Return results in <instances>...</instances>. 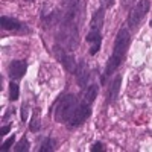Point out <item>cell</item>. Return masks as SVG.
Listing matches in <instances>:
<instances>
[{
    "instance_id": "obj_8",
    "label": "cell",
    "mask_w": 152,
    "mask_h": 152,
    "mask_svg": "<svg viewBox=\"0 0 152 152\" xmlns=\"http://www.w3.org/2000/svg\"><path fill=\"white\" fill-rule=\"evenodd\" d=\"M85 40L90 47V55H96L100 50V44H102V31L90 28V32L87 34Z\"/></svg>"
},
{
    "instance_id": "obj_16",
    "label": "cell",
    "mask_w": 152,
    "mask_h": 152,
    "mask_svg": "<svg viewBox=\"0 0 152 152\" xmlns=\"http://www.w3.org/2000/svg\"><path fill=\"white\" fill-rule=\"evenodd\" d=\"M14 142H15V135H11L6 142H3V145H2V148H0V149H2V151H8L12 145H14Z\"/></svg>"
},
{
    "instance_id": "obj_5",
    "label": "cell",
    "mask_w": 152,
    "mask_h": 152,
    "mask_svg": "<svg viewBox=\"0 0 152 152\" xmlns=\"http://www.w3.org/2000/svg\"><path fill=\"white\" fill-rule=\"evenodd\" d=\"M91 102H88V100H85L84 97H81V102L78 105V108H76L75 114L72 120L69 122V128H78V126H81L88 117L91 116Z\"/></svg>"
},
{
    "instance_id": "obj_3",
    "label": "cell",
    "mask_w": 152,
    "mask_h": 152,
    "mask_svg": "<svg viewBox=\"0 0 152 152\" xmlns=\"http://www.w3.org/2000/svg\"><path fill=\"white\" fill-rule=\"evenodd\" d=\"M79 102H81V99L73 93H67V94L59 96L56 104H55V120L59 122V123L69 125V122L72 120Z\"/></svg>"
},
{
    "instance_id": "obj_12",
    "label": "cell",
    "mask_w": 152,
    "mask_h": 152,
    "mask_svg": "<svg viewBox=\"0 0 152 152\" xmlns=\"http://www.w3.org/2000/svg\"><path fill=\"white\" fill-rule=\"evenodd\" d=\"M41 128V120H40V108H35L34 114L31 117V125H29V129L32 132H38Z\"/></svg>"
},
{
    "instance_id": "obj_4",
    "label": "cell",
    "mask_w": 152,
    "mask_h": 152,
    "mask_svg": "<svg viewBox=\"0 0 152 152\" xmlns=\"http://www.w3.org/2000/svg\"><path fill=\"white\" fill-rule=\"evenodd\" d=\"M149 9H151V2H149V0H140V2H137V5L129 12L128 28H131L132 31H135L138 28V24H140V21L146 17Z\"/></svg>"
},
{
    "instance_id": "obj_11",
    "label": "cell",
    "mask_w": 152,
    "mask_h": 152,
    "mask_svg": "<svg viewBox=\"0 0 152 152\" xmlns=\"http://www.w3.org/2000/svg\"><path fill=\"white\" fill-rule=\"evenodd\" d=\"M120 82H122V76L117 75L110 84V88H108V94H107V104H113L116 102V99L119 96V90H120Z\"/></svg>"
},
{
    "instance_id": "obj_18",
    "label": "cell",
    "mask_w": 152,
    "mask_h": 152,
    "mask_svg": "<svg viewBox=\"0 0 152 152\" xmlns=\"http://www.w3.org/2000/svg\"><path fill=\"white\" fill-rule=\"evenodd\" d=\"M104 151H105V146H104V143H100V142H97V143H94L91 146V152H104Z\"/></svg>"
},
{
    "instance_id": "obj_21",
    "label": "cell",
    "mask_w": 152,
    "mask_h": 152,
    "mask_svg": "<svg viewBox=\"0 0 152 152\" xmlns=\"http://www.w3.org/2000/svg\"><path fill=\"white\" fill-rule=\"evenodd\" d=\"M151 26H152V21H151Z\"/></svg>"
},
{
    "instance_id": "obj_13",
    "label": "cell",
    "mask_w": 152,
    "mask_h": 152,
    "mask_svg": "<svg viewBox=\"0 0 152 152\" xmlns=\"http://www.w3.org/2000/svg\"><path fill=\"white\" fill-rule=\"evenodd\" d=\"M55 140L52 137H44L43 138V142H41V146H40V152H52V151H55Z\"/></svg>"
},
{
    "instance_id": "obj_20",
    "label": "cell",
    "mask_w": 152,
    "mask_h": 152,
    "mask_svg": "<svg viewBox=\"0 0 152 152\" xmlns=\"http://www.w3.org/2000/svg\"><path fill=\"white\" fill-rule=\"evenodd\" d=\"M9 129H11V125L3 126V128H2V134H0V135H6V132H9Z\"/></svg>"
},
{
    "instance_id": "obj_10",
    "label": "cell",
    "mask_w": 152,
    "mask_h": 152,
    "mask_svg": "<svg viewBox=\"0 0 152 152\" xmlns=\"http://www.w3.org/2000/svg\"><path fill=\"white\" fill-rule=\"evenodd\" d=\"M75 75H76V81H78L79 87L85 88L88 85V81H90V70H88V67L84 61H79V64L76 66Z\"/></svg>"
},
{
    "instance_id": "obj_6",
    "label": "cell",
    "mask_w": 152,
    "mask_h": 152,
    "mask_svg": "<svg viewBox=\"0 0 152 152\" xmlns=\"http://www.w3.org/2000/svg\"><path fill=\"white\" fill-rule=\"evenodd\" d=\"M0 23H2V29H6V31L18 32V34H29L31 32V29L24 23H21L17 18H12V17L3 15L2 18H0Z\"/></svg>"
},
{
    "instance_id": "obj_9",
    "label": "cell",
    "mask_w": 152,
    "mask_h": 152,
    "mask_svg": "<svg viewBox=\"0 0 152 152\" xmlns=\"http://www.w3.org/2000/svg\"><path fill=\"white\" fill-rule=\"evenodd\" d=\"M56 55H58V58H59V61H61V64L64 66V69H66L69 73H75L78 62L75 61L73 55L69 52V50H61V47H58Z\"/></svg>"
},
{
    "instance_id": "obj_15",
    "label": "cell",
    "mask_w": 152,
    "mask_h": 152,
    "mask_svg": "<svg viewBox=\"0 0 152 152\" xmlns=\"http://www.w3.org/2000/svg\"><path fill=\"white\" fill-rule=\"evenodd\" d=\"M29 142H28V138L26 137H23L21 140H20V143L15 146V151L17 152H26V151H29Z\"/></svg>"
},
{
    "instance_id": "obj_17",
    "label": "cell",
    "mask_w": 152,
    "mask_h": 152,
    "mask_svg": "<svg viewBox=\"0 0 152 152\" xmlns=\"http://www.w3.org/2000/svg\"><path fill=\"white\" fill-rule=\"evenodd\" d=\"M28 113H29L28 102H24V104L21 105V119H23V122H26V120H28Z\"/></svg>"
},
{
    "instance_id": "obj_7",
    "label": "cell",
    "mask_w": 152,
    "mask_h": 152,
    "mask_svg": "<svg viewBox=\"0 0 152 152\" xmlns=\"http://www.w3.org/2000/svg\"><path fill=\"white\" fill-rule=\"evenodd\" d=\"M28 70V62L24 59H14L9 62L8 66V75L12 81H18L21 79L24 75H26Z\"/></svg>"
},
{
    "instance_id": "obj_1",
    "label": "cell",
    "mask_w": 152,
    "mask_h": 152,
    "mask_svg": "<svg viewBox=\"0 0 152 152\" xmlns=\"http://www.w3.org/2000/svg\"><path fill=\"white\" fill-rule=\"evenodd\" d=\"M66 11L61 18V41L67 46V50H73L76 46V37L79 31V5L78 0H64Z\"/></svg>"
},
{
    "instance_id": "obj_2",
    "label": "cell",
    "mask_w": 152,
    "mask_h": 152,
    "mask_svg": "<svg viewBox=\"0 0 152 152\" xmlns=\"http://www.w3.org/2000/svg\"><path fill=\"white\" fill-rule=\"evenodd\" d=\"M129 41H131V35H129L128 28H122V29L117 32V35H116V41H114L113 53H111V56L108 58L105 72H104V75H102V82H104V84L107 82V79L110 78L113 73H116V70L122 66V62L125 61L126 52H128Z\"/></svg>"
},
{
    "instance_id": "obj_19",
    "label": "cell",
    "mask_w": 152,
    "mask_h": 152,
    "mask_svg": "<svg viewBox=\"0 0 152 152\" xmlns=\"http://www.w3.org/2000/svg\"><path fill=\"white\" fill-rule=\"evenodd\" d=\"M100 2V8H104V9H108L114 5V0H99Z\"/></svg>"
},
{
    "instance_id": "obj_14",
    "label": "cell",
    "mask_w": 152,
    "mask_h": 152,
    "mask_svg": "<svg viewBox=\"0 0 152 152\" xmlns=\"http://www.w3.org/2000/svg\"><path fill=\"white\" fill-rule=\"evenodd\" d=\"M18 96H20V87H18V84L15 81H12L9 84V99L11 100H17Z\"/></svg>"
}]
</instances>
